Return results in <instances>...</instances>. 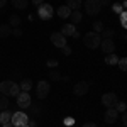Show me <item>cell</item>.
<instances>
[{
  "label": "cell",
  "instance_id": "obj_1",
  "mask_svg": "<svg viewBox=\"0 0 127 127\" xmlns=\"http://www.w3.org/2000/svg\"><path fill=\"white\" fill-rule=\"evenodd\" d=\"M83 42H85V46L90 49H97L100 48V42H102V37H100V34L97 32H87L85 36H83Z\"/></svg>",
  "mask_w": 127,
  "mask_h": 127
},
{
  "label": "cell",
  "instance_id": "obj_2",
  "mask_svg": "<svg viewBox=\"0 0 127 127\" xmlns=\"http://www.w3.org/2000/svg\"><path fill=\"white\" fill-rule=\"evenodd\" d=\"M10 122H12V126H15V127H22V126H26V124L29 122V115H27L26 112L19 110V112L12 114V119H10Z\"/></svg>",
  "mask_w": 127,
  "mask_h": 127
},
{
  "label": "cell",
  "instance_id": "obj_3",
  "mask_svg": "<svg viewBox=\"0 0 127 127\" xmlns=\"http://www.w3.org/2000/svg\"><path fill=\"white\" fill-rule=\"evenodd\" d=\"M53 14H54V9H53L49 3H41L39 7H37V15H39V19H42V20H49L53 17Z\"/></svg>",
  "mask_w": 127,
  "mask_h": 127
},
{
  "label": "cell",
  "instance_id": "obj_4",
  "mask_svg": "<svg viewBox=\"0 0 127 127\" xmlns=\"http://www.w3.org/2000/svg\"><path fill=\"white\" fill-rule=\"evenodd\" d=\"M49 92H51V88H49V83L48 81H37V87H36V97L39 98V100H44V98L49 95Z\"/></svg>",
  "mask_w": 127,
  "mask_h": 127
},
{
  "label": "cell",
  "instance_id": "obj_5",
  "mask_svg": "<svg viewBox=\"0 0 127 127\" xmlns=\"http://www.w3.org/2000/svg\"><path fill=\"white\" fill-rule=\"evenodd\" d=\"M83 7H85L88 15H97L98 12L102 10V5H100L98 0H87V2L83 3Z\"/></svg>",
  "mask_w": 127,
  "mask_h": 127
},
{
  "label": "cell",
  "instance_id": "obj_6",
  "mask_svg": "<svg viewBox=\"0 0 127 127\" xmlns=\"http://www.w3.org/2000/svg\"><path fill=\"white\" fill-rule=\"evenodd\" d=\"M117 102H119L117 93H114V92H108V93H103V97H102V103H103V105H105L107 108H114Z\"/></svg>",
  "mask_w": 127,
  "mask_h": 127
},
{
  "label": "cell",
  "instance_id": "obj_7",
  "mask_svg": "<svg viewBox=\"0 0 127 127\" xmlns=\"http://www.w3.org/2000/svg\"><path fill=\"white\" fill-rule=\"evenodd\" d=\"M15 98H17V107L29 108V105H31V95L27 93V92H20Z\"/></svg>",
  "mask_w": 127,
  "mask_h": 127
},
{
  "label": "cell",
  "instance_id": "obj_8",
  "mask_svg": "<svg viewBox=\"0 0 127 127\" xmlns=\"http://www.w3.org/2000/svg\"><path fill=\"white\" fill-rule=\"evenodd\" d=\"M51 42L56 46V48H63V46H66V37L61 34V32H53L51 34Z\"/></svg>",
  "mask_w": 127,
  "mask_h": 127
},
{
  "label": "cell",
  "instance_id": "obj_9",
  "mask_svg": "<svg viewBox=\"0 0 127 127\" xmlns=\"http://www.w3.org/2000/svg\"><path fill=\"white\" fill-rule=\"evenodd\" d=\"M88 83L87 81H78L75 87H73V92H75V95L76 97H83V95H87L88 93Z\"/></svg>",
  "mask_w": 127,
  "mask_h": 127
},
{
  "label": "cell",
  "instance_id": "obj_10",
  "mask_svg": "<svg viewBox=\"0 0 127 127\" xmlns=\"http://www.w3.org/2000/svg\"><path fill=\"white\" fill-rule=\"evenodd\" d=\"M119 119V112L115 108H107L105 110V115H103V120L107 122V124H114V122H117Z\"/></svg>",
  "mask_w": 127,
  "mask_h": 127
},
{
  "label": "cell",
  "instance_id": "obj_11",
  "mask_svg": "<svg viewBox=\"0 0 127 127\" xmlns=\"http://www.w3.org/2000/svg\"><path fill=\"white\" fill-rule=\"evenodd\" d=\"M100 48H102V51H103L105 54H110V53L115 51V42L112 39H103L100 42Z\"/></svg>",
  "mask_w": 127,
  "mask_h": 127
},
{
  "label": "cell",
  "instance_id": "obj_12",
  "mask_svg": "<svg viewBox=\"0 0 127 127\" xmlns=\"http://www.w3.org/2000/svg\"><path fill=\"white\" fill-rule=\"evenodd\" d=\"M76 32V27H75V24H64L63 26V29H61V34L66 37V36H73Z\"/></svg>",
  "mask_w": 127,
  "mask_h": 127
},
{
  "label": "cell",
  "instance_id": "obj_13",
  "mask_svg": "<svg viewBox=\"0 0 127 127\" xmlns=\"http://www.w3.org/2000/svg\"><path fill=\"white\" fill-rule=\"evenodd\" d=\"M12 83H14V81H10V80L2 81V83H0V93H3V95H7V97H9L10 88H12Z\"/></svg>",
  "mask_w": 127,
  "mask_h": 127
},
{
  "label": "cell",
  "instance_id": "obj_14",
  "mask_svg": "<svg viewBox=\"0 0 127 127\" xmlns=\"http://www.w3.org/2000/svg\"><path fill=\"white\" fill-rule=\"evenodd\" d=\"M12 36V27L9 24H2L0 26V37H10Z\"/></svg>",
  "mask_w": 127,
  "mask_h": 127
},
{
  "label": "cell",
  "instance_id": "obj_15",
  "mask_svg": "<svg viewBox=\"0 0 127 127\" xmlns=\"http://www.w3.org/2000/svg\"><path fill=\"white\" fill-rule=\"evenodd\" d=\"M83 5L81 0H66V7L69 10H80V7Z\"/></svg>",
  "mask_w": 127,
  "mask_h": 127
},
{
  "label": "cell",
  "instance_id": "obj_16",
  "mask_svg": "<svg viewBox=\"0 0 127 127\" xmlns=\"http://www.w3.org/2000/svg\"><path fill=\"white\" fill-rule=\"evenodd\" d=\"M10 2H12V5L17 10H24V9H27V5H29V0H10Z\"/></svg>",
  "mask_w": 127,
  "mask_h": 127
},
{
  "label": "cell",
  "instance_id": "obj_17",
  "mask_svg": "<svg viewBox=\"0 0 127 127\" xmlns=\"http://www.w3.org/2000/svg\"><path fill=\"white\" fill-rule=\"evenodd\" d=\"M12 119V112L10 110H2L0 112V124H9Z\"/></svg>",
  "mask_w": 127,
  "mask_h": 127
},
{
  "label": "cell",
  "instance_id": "obj_18",
  "mask_svg": "<svg viewBox=\"0 0 127 127\" xmlns=\"http://www.w3.org/2000/svg\"><path fill=\"white\" fill-rule=\"evenodd\" d=\"M56 14H58L61 19H66V17H69V14H71V10L66 7V5H61V7H58V10H56Z\"/></svg>",
  "mask_w": 127,
  "mask_h": 127
},
{
  "label": "cell",
  "instance_id": "obj_19",
  "mask_svg": "<svg viewBox=\"0 0 127 127\" xmlns=\"http://www.w3.org/2000/svg\"><path fill=\"white\" fill-rule=\"evenodd\" d=\"M32 85H34V83H32V80L26 78V80H22V81H20L19 88H20V90H22V92H29L31 88H32Z\"/></svg>",
  "mask_w": 127,
  "mask_h": 127
},
{
  "label": "cell",
  "instance_id": "obj_20",
  "mask_svg": "<svg viewBox=\"0 0 127 127\" xmlns=\"http://www.w3.org/2000/svg\"><path fill=\"white\" fill-rule=\"evenodd\" d=\"M9 97L7 95H3V93H0V112L2 110H9Z\"/></svg>",
  "mask_w": 127,
  "mask_h": 127
},
{
  "label": "cell",
  "instance_id": "obj_21",
  "mask_svg": "<svg viewBox=\"0 0 127 127\" xmlns=\"http://www.w3.org/2000/svg\"><path fill=\"white\" fill-rule=\"evenodd\" d=\"M20 24H22V19H20L19 15H10V19H9V26L10 27H19Z\"/></svg>",
  "mask_w": 127,
  "mask_h": 127
},
{
  "label": "cell",
  "instance_id": "obj_22",
  "mask_svg": "<svg viewBox=\"0 0 127 127\" xmlns=\"http://www.w3.org/2000/svg\"><path fill=\"white\" fill-rule=\"evenodd\" d=\"M69 19H71V24H78L80 20H81V12L80 10H71Z\"/></svg>",
  "mask_w": 127,
  "mask_h": 127
},
{
  "label": "cell",
  "instance_id": "obj_23",
  "mask_svg": "<svg viewBox=\"0 0 127 127\" xmlns=\"http://www.w3.org/2000/svg\"><path fill=\"white\" fill-rule=\"evenodd\" d=\"M117 61H119V58L114 54V53H110V54L105 56V63H107L108 66H115V64H117Z\"/></svg>",
  "mask_w": 127,
  "mask_h": 127
},
{
  "label": "cell",
  "instance_id": "obj_24",
  "mask_svg": "<svg viewBox=\"0 0 127 127\" xmlns=\"http://www.w3.org/2000/svg\"><path fill=\"white\" fill-rule=\"evenodd\" d=\"M114 34H115V31H114V29H103L102 32H100V37H103V39H112Z\"/></svg>",
  "mask_w": 127,
  "mask_h": 127
},
{
  "label": "cell",
  "instance_id": "obj_25",
  "mask_svg": "<svg viewBox=\"0 0 127 127\" xmlns=\"http://www.w3.org/2000/svg\"><path fill=\"white\" fill-rule=\"evenodd\" d=\"M61 78H63V76H61V73H59L58 69H53V71H49V80H51V81H59Z\"/></svg>",
  "mask_w": 127,
  "mask_h": 127
},
{
  "label": "cell",
  "instance_id": "obj_26",
  "mask_svg": "<svg viewBox=\"0 0 127 127\" xmlns=\"http://www.w3.org/2000/svg\"><path fill=\"white\" fill-rule=\"evenodd\" d=\"M20 93V88L17 83H12V88H10V93H9V97H17Z\"/></svg>",
  "mask_w": 127,
  "mask_h": 127
},
{
  "label": "cell",
  "instance_id": "obj_27",
  "mask_svg": "<svg viewBox=\"0 0 127 127\" xmlns=\"http://www.w3.org/2000/svg\"><path fill=\"white\" fill-rule=\"evenodd\" d=\"M103 31V22H100V20H97V22H93V32H97V34H100Z\"/></svg>",
  "mask_w": 127,
  "mask_h": 127
},
{
  "label": "cell",
  "instance_id": "obj_28",
  "mask_svg": "<svg viewBox=\"0 0 127 127\" xmlns=\"http://www.w3.org/2000/svg\"><path fill=\"white\" fill-rule=\"evenodd\" d=\"M119 17H120V26L126 29V27H127V15H126V10H124V12H120V14H119Z\"/></svg>",
  "mask_w": 127,
  "mask_h": 127
},
{
  "label": "cell",
  "instance_id": "obj_29",
  "mask_svg": "<svg viewBox=\"0 0 127 127\" xmlns=\"http://www.w3.org/2000/svg\"><path fill=\"white\" fill-rule=\"evenodd\" d=\"M114 108H115L117 112H120V114H124V112H126V102H117Z\"/></svg>",
  "mask_w": 127,
  "mask_h": 127
},
{
  "label": "cell",
  "instance_id": "obj_30",
  "mask_svg": "<svg viewBox=\"0 0 127 127\" xmlns=\"http://www.w3.org/2000/svg\"><path fill=\"white\" fill-rule=\"evenodd\" d=\"M112 10L119 15L120 12H124V7H122V3H112Z\"/></svg>",
  "mask_w": 127,
  "mask_h": 127
},
{
  "label": "cell",
  "instance_id": "obj_31",
  "mask_svg": "<svg viewBox=\"0 0 127 127\" xmlns=\"http://www.w3.org/2000/svg\"><path fill=\"white\" fill-rule=\"evenodd\" d=\"M117 64H119V68L122 69V71H126V69H127V59L126 58H120L117 61Z\"/></svg>",
  "mask_w": 127,
  "mask_h": 127
},
{
  "label": "cell",
  "instance_id": "obj_32",
  "mask_svg": "<svg viewBox=\"0 0 127 127\" xmlns=\"http://www.w3.org/2000/svg\"><path fill=\"white\" fill-rule=\"evenodd\" d=\"M12 36L20 37V36H22V29H20V27H14V29H12Z\"/></svg>",
  "mask_w": 127,
  "mask_h": 127
},
{
  "label": "cell",
  "instance_id": "obj_33",
  "mask_svg": "<svg viewBox=\"0 0 127 127\" xmlns=\"http://www.w3.org/2000/svg\"><path fill=\"white\" fill-rule=\"evenodd\" d=\"M29 108H31V112H32L34 115H37V114L41 112V108L37 107V105H29Z\"/></svg>",
  "mask_w": 127,
  "mask_h": 127
},
{
  "label": "cell",
  "instance_id": "obj_34",
  "mask_svg": "<svg viewBox=\"0 0 127 127\" xmlns=\"http://www.w3.org/2000/svg\"><path fill=\"white\" fill-rule=\"evenodd\" d=\"M63 54H64V56H69V54H71V48H69L68 44H66V46H63Z\"/></svg>",
  "mask_w": 127,
  "mask_h": 127
},
{
  "label": "cell",
  "instance_id": "obj_35",
  "mask_svg": "<svg viewBox=\"0 0 127 127\" xmlns=\"http://www.w3.org/2000/svg\"><path fill=\"white\" fill-rule=\"evenodd\" d=\"M48 66L49 68H56L58 66V61L56 59H48Z\"/></svg>",
  "mask_w": 127,
  "mask_h": 127
},
{
  "label": "cell",
  "instance_id": "obj_36",
  "mask_svg": "<svg viewBox=\"0 0 127 127\" xmlns=\"http://www.w3.org/2000/svg\"><path fill=\"white\" fill-rule=\"evenodd\" d=\"M120 120H122V124H124V126L127 124V115H126V112H124V114L120 115Z\"/></svg>",
  "mask_w": 127,
  "mask_h": 127
},
{
  "label": "cell",
  "instance_id": "obj_37",
  "mask_svg": "<svg viewBox=\"0 0 127 127\" xmlns=\"http://www.w3.org/2000/svg\"><path fill=\"white\" fill-rule=\"evenodd\" d=\"M64 124H66V126H73V119H71V117H68L66 120H64Z\"/></svg>",
  "mask_w": 127,
  "mask_h": 127
},
{
  "label": "cell",
  "instance_id": "obj_38",
  "mask_svg": "<svg viewBox=\"0 0 127 127\" xmlns=\"http://www.w3.org/2000/svg\"><path fill=\"white\" fill-rule=\"evenodd\" d=\"M32 3H34V5H37V7H39L41 3H44V0H32Z\"/></svg>",
  "mask_w": 127,
  "mask_h": 127
},
{
  "label": "cell",
  "instance_id": "obj_39",
  "mask_svg": "<svg viewBox=\"0 0 127 127\" xmlns=\"http://www.w3.org/2000/svg\"><path fill=\"white\" fill-rule=\"evenodd\" d=\"M27 126H31V127H36V126H37V122H36V120H29V122H27Z\"/></svg>",
  "mask_w": 127,
  "mask_h": 127
},
{
  "label": "cell",
  "instance_id": "obj_40",
  "mask_svg": "<svg viewBox=\"0 0 127 127\" xmlns=\"http://www.w3.org/2000/svg\"><path fill=\"white\" fill-rule=\"evenodd\" d=\"M7 2H9V0H0V9H3V7L7 5Z\"/></svg>",
  "mask_w": 127,
  "mask_h": 127
},
{
  "label": "cell",
  "instance_id": "obj_41",
  "mask_svg": "<svg viewBox=\"0 0 127 127\" xmlns=\"http://www.w3.org/2000/svg\"><path fill=\"white\" fill-rule=\"evenodd\" d=\"M83 127H97V126H95L93 122H87V124H85V126H83Z\"/></svg>",
  "mask_w": 127,
  "mask_h": 127
},
{
  "label": "cell",
  "instance_id": "obj_42",
  "mask_svg": "<svg viewBox=\"0 0 127 127\" xmlns=\"http://www.w3.org/2000/svg\"><path fill=\"white\" fill-rule=\"evenodd\" d=\"M2 127H14V126H12V122H9V124H2Z\"/></svg>",
  "mask_w": 127,
  "mask_h": 127
},
{
  "label": "cell",
  "instance_id": "obj_43",
  "mask_svg": "<svg viewBox=\"0 0 127 127\" xmlns=\"http://www.w3.org/2000/svg\"><path fill=\"white\" fill-rule=\"evenodd\" d=\"M22 127H31V126H27V124H26V126H22Z\"/></svg>",
  "mask_w": 127,
  "mask_h": 127
},
{
  "label": "cell",
  "instance_id": "obj_44",
  "mask_svg": "<svg viewBox=\"0 0 127 127\" xmlns=\"http://www.w3.org/2000/svg\"><path fill=\"white\" fill-rule=\"evenodd\" d=\"M68 127H76V126H68Z\"/></svg>",
  "mask_w": 127,
  "mask_h": 127
}]
</instances>
